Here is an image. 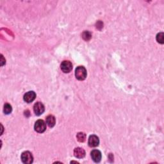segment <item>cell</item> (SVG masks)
<instances>
[{"label": "cell", "instance_id": "cell-1", "mask_svg": "<svg viewBox=\"0 0 164 164\" xmlns=\"http://www.w3.org/2000/svg\"><path fill=\"white\" fill-rule=\"evenodd\" d=\"M87 70L83 66H79L76 69L75 76L78 80H84L87 77Z\"/></svg>", "mask_w": 164, "mask_h": 164}, {"label": "cell", "instance_id": "cell-2", "mask_svg": "<svg viewBox=\"0 0 164 164\" xmlns=\"http://www.w3.org/2000/svg\"><path fill=\"white\" fill-rule=\"evenodd\" d=\"M35 130L38 133H42L45 131L46 130V124L45 123V122L43 120H38L35 122V124L34 126Z\"/></svg>", "mask_w": 164, "mask_h": 164}, {"label": "cell", "instance_id": "cell-3", "mask_svg": "<svg viewBox=\"0 0 164 164\" xmlns=\"http://www.w3.org/2000/svg\"><path fill=\"white\" fill-rule=\"evenodd\" d=\"M21 160L24 163L30 164L33 162V158L31 153L29 151H24L21 155Z\"/></svg>", "mask_w": 164, "mask_h": 164}, {"label": "cell", "instance_id": "cell-4", "mask_svg": "<svg viewBox=\"0 0 164 164\" xmlns=\"http://www.w3.org/2000/svg\"><path fill=\"white\" fill-rule=\"evenodd\" d=\"M44 106L42 103L37 102L34 104L33 110L35 114L37 116H40L41 114H43L44 113Z\"/></svg>", "mask_w": 164, "mask_h": 164}, {"label": "cell", "instance_id": "cell-5", "mask_svg": "<svg viewBox=\"0 0 164 164\" xmlns=\"http://www.w3.org/2000/svg\"><path fill=\"white\" fill-rule=\"evenodd\" d=\"M61 70L65 72V73H68L71 72L72 69V63L69 61H64L62 62L61 64Z\"/></svg>", "mask_w": 164, "mask_h": 164}, {"label": "cell", "instance_id": "cell-6", "mask_svg": "<svg viewBox=\"0 0 164 164\" xmlns=\"http://www.w3.org/2000/svg\"><path fill=\"white\" fill-rule=\"evenodd\" d=\"M99 144V140L97 136L95 135H90L89 138V145L90 147L95 148L98 146Z\"/></svg>", "mask_w": 164, "mask_h": 164}, {"label": "cell", "instance_id": "cell-7", "mask_svg": "<svg viewBox=\"0 0 164 164\" xmlns=\"http://www.w3.org/2000/svg\"><path fill=\"white\" fill-rule=\"evenodd\" d=\"M36 97V94L33 91H29L26 92L24 95V101L25 102L30 103H31L35 100Z\"/></svg>", "mask_w": 164, "mask_h": 164}, {"label": "cell", "instance_id": "cell-8", "mask_svg": "<svg viewBox=\"0 0 164 164\" xmlns=\"http://www.w3.org/2000/svg\"><path fill=\"white\" fill-rule=\"evenodd\" d=\"M91 157L95 162H99L102 160V153L99 150L94 149L91 151Z\"/></svg>", "mask_w": 164, "mask_h": 164}, {"label": "cell", "instance_id": "cell-9", "mask_svg": "<svg viewBox=\"0 0 164 164\" xmlns=\"http://www.w3.org/2000/svg\"><path fill=\"white\" fill-rule=\"evenodd\" d=\"M74 155L78 158H82L85 156V150L81 148H75L74 150Z\"/></svg>", "mask_w": 164, "mask_h": 164}, {"label": "cell", "instance_id": "cell-10", "mask_svg": "<svg viewBox=\"0 0 164 164\" xmlns=\"http://www.w3.org/2000/svg\"><path fill=\"white\" fill-rule=\"evenodd\" d=\"M46 123L50 128H53L55 125V118L52 115H50L46 117Z\"/></svg>", "mask_w": 164, "mask_h": 164}, {"label": "cell", "instance_id": "cell-11", "mask_svg": "<svg viewBox=\"0 0 164 164\" xmlns=\"http://www.w3.org/2000/svg\"><path fill=\"white\" fill-rule=\"evenodd\" d=\"M76 137H77L78 141L80 142H83L85 141V138H86V135L84 133H82V132H80L77 134V136H76Z\"/></svg>", "mask_w": 164, "mask_h": 164}, {"label": "cell", "instance_id": "cell-12", "mask_svg": "<svg viewBox=\"0 0 164 164\" xmlns=\"http://www.w3.org/2000/svg\"><path fill=\"white\" fill-rule=\"evenodd\" d=\"M156 40L160 44H163L164 43V34L163 33H159L156 35Z\"/></svg>", "mask_w": 164, "mask_h": 164}, {"label": "cell", "instance_id": "cell-13", "mask_svg": "<svg viewBox=\"0 0 164 164\" xmlns=\"http://www.w3.org/2000/svg\"><path fill=\"white\" fill-rule=\"evenodd\" d=\"M12 106L10 104L6 103L4 106V112L5 114H9L12 111Z\"/></svg>", "mask_w": 164, "mask_h": 164}, {"label": "cell", "instance_id": "cell-14", "mask_svg": "<svg viewBox=\"0 0 164 164\" xmlns=\"http://www.w3.org/2000/svg\"><path fill=\"white\" fill-rule=\"evenodd\" d=\"M82 37L83 38V39L85 40H89L91 38V34L89 31H85L82 34Z\"/></svg>", "mask_w": 164, "mask_h": 164}, {"label": "cell", "instance_id": "cell-15", "mask_svg": "<svg viewBox=\"0 0 164 164\" xmlns=\"http://www.w3.org/2000/svg\"><path fill=\"white\" fill-rule=\"evenodd\" d=\"M1 65H3V64L5 63V60H4V58H3V55H1Z\"/></svg>", "mask_w": 164, "mask_h": 164}]
</instances>
